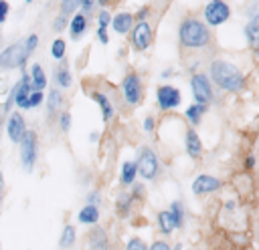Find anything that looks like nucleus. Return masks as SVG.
<instances>
[{"mask_svg": "<svg viewBox=\"0 0 259 250\" xmlns=\"http://www.w3.org/2000/svg\"><path fill=\"white\" fill-rule=\"evenodd\" d=\"M208 77L210 81L227 91V93H241L245 89V75L243 71L231 62V60H225V58H214L210 65H208Z\"/></svg>", "mask_w": 259, "mask_h": 250, "instance_id": "f257e3e1", "label": "nucleus"}, {"mask_svg": "<svg viewBox=\"0 0 259 250\" xmlns=\"http://www.w3.org/2000/svg\"><path fill=\"white\" fill-rule=\"evenodd\" d=\"M178 42L182 48H204L212 42L210 28L204 20L188 16L178 24Z\"/></svg>", "mask_w": 259, "mask_h": 250, "instance_id": "f03ea898", "label": "nucleus"}, {"mask_svg": "<svg viewBox=\"0 0 259 250\" xmlns=\"http://www.w3.org/2000/svg\"><path fill=\"white\" fill-rule=\"evenodd\" d=\"M28 56H30V52H28V48H26V44H24V38H22V40L12 42V44H8L6 48H2V52H0V67H2L4 71L22 69V67L26 65Z\"/></svg>", "mask_w": 259, "mask_h": 250, "instance_id": "7ed1b4c3", "label": "nucleus"}, {"mask_svg": "<svg viewBox=\"0 0 259 250\" xmlns=\"http://www.w3.org/2000/svg\"><path fill=\"white\" fill-rule=\"evenodd\" d=\"M32 91H34V87H32L30 73L22 71L20 79L14 83V87L10 89V93H8V97H6L4 113H10V107H12V105H16V107H20V109H22V105L26 103V99L30 97V93H32Z\"/></svg>", "mask_w": 259, "mask_h": 250, "instance_id": "20e7f679", "label": "nucleus"}, {"mask_svg": "<svg viewBox=\"0 0 259 250\" xmlns=\"http://www.w3.org/2000/svg\"><path fill=\"white\" fill-rule=\"evenodd\" d=\"M190 91H192V97H194V103H200V105H210L214 101V93H212V81L208 75L204 73H194L190 77Z\"/></svg>", "mask_w": 259, "mask_h": 250, "instance_id": "39448f33", "label": "nucleus"}, {"mask_svg": "<svg viewBox=\"0 0 259 250\" xmlns=\"http://www.w3.org/2000/svg\"><path fill=\"white\" fill-rule=\"evenodd\" d=\"M138 171H140V177L144 181H152L158 171H160V161H158V155L152 147H142L138 151Z\"/></svg>", "mask_w": 259, "mask_h": 250, "instance_id": "423d86ee", "label": "nucleus"}, {"mask_svg": "<svg viewBox=\"0 0 259 250\" xmlns=\"http://www.w3.org/2000/svg\"><path fill=\"white\" fill-rule=\"evenodd\" d=\"M202 16L208 26H221L231 18V6L227 0H208L202 8Z\"/></svg>", "mask_w": 259, "mask_h": 250, "instance_id": "0eeeda50", "label": "nucleus"}, {"mask_svg": "<svg viewBox=\"0 0 259 250\" xmlns=\"http://www.w3.org/2000/svg\"><path fill=\"white\" fill-rule=\"evenodd\" d=\"M119 89H121V97H123L125 105H130V107H136V105L142 101V97H144L142 79H140L136 73H127V75L121 79Z\"/></svg>", "mask_w": 259, "mask_h": 250, "instance_id": "6e6552de", "label": "nucleus"}, {"mask_svg": "<svg viewBox=\"0 0 259 250\" xmlns=\"http://www.w3.org/2000/svg\"><path fill=\"white\" fill-rule=\"evenodd\" d=\"M36 155H38V141H36V133L34 131H26L24 139L20 141V163L22 169L26 173H30L36 165Z\"/></svg>", "mask_w": 259, "mask_h": 250, "instance_id": "1a4fd4ad", "label": "nucleus"}, {"mask_svg": "<svg viewBox=\"0 0 259 250\" xmlns=\"http://www.w3.org/2000/svg\"><path fill=\"white\" fill-rule=\"evenodd\" d=\"M156 103L162 111H172L182 103V95L180 89H176L174 85H160L156 89Z\"/></svg>", "mask_w": 259, "mask_h": 250, "instance_id": "9d476101", "label": "nucleus"}, {"mask_svg": "<svg viewBox=\"0 0 259 250\" xmlns=\"http://www.w3.org/2000/svg\"><path fill=\"white\" fill-rule=\"evenodd\" d=\"M152 36H154V32H152V24L148 20L136 22V26L132 30V46H134V50L136 52L148 50L150 44H152Z\"/></svg>", "mask_w": 259, "mask_h": 250, "instance_id": "9b49d317", "label": "nucleus"}, {"mask_svg": "<svg viewBox=\"0 0 259 250\" xmlns=\"http://www.w3.org/2000/svg\"><path fill=\"white\" fill-rule=\"evenodd\" d=\"M26 123H24V117H22V113H18V111H12L10 115H8V119H6V133H8V139L12 141V143H18L20 145V141L24 139V135H26Z\"/></svg>", "mask_w": 259, "mask_h": 250, "instance_id": "f8f14e48", "label": "nucleus"}, {"mask_svg": "<svg viewBox=\"0 0 259 250\" xmlns=\"http://www.w3.org/2000/svg\"><path fill=\"white\" fill-rule=\"evenodd\" d=\"M219 188H221V179L214 175H208V173H200L192 181V194L194 196H206V194L217 192Z\"/></svg>", "mask_w": 259, "mask_h": 250, "instance_id": "ddd939ff", "label": "nucleus"}, {"mask_svg": "<svg viewBox=\"0 0 259 250\" xmlns=\"http://www.w3.org/2000/svg\"><path fill=\"white\" fill-rule=\"evenodd\" d=\"M134 26H136V14H134V12L123 10V12L113 14L111 28H113V32H117L119 36H123V34L132 32V30H134Z\"/></svg>", "mask_w": 259, "mask_h": 250, "instance_id": "4468645a", "label": "nucleus"}, {"mask_svg": "<svg viewBox=\"0 0 259 250\" xmlns=\"http://www.w3.org/2000/svg\"><path fill=\"white\" fill-rule=\"evenodd\" d=\"M243 32H245V38H247L249 48H251L255 54H259V12L249 16V20H247Z\"/></svg>", "mask_w": 259, "mask_h": 250, "instance_id": "2eb2a0df", "label": "nucleus"}, {"mask_svg": "<svg viewBox=\"0 0 259 250\" xmlns=\"http://www.w3.org/2000/svg\"><path fill=\"white\" fill-rule=\"evenodd\" d=\"M87 250H109V240L103 228L95 226L87 234Z\"/></svg>", "mask_w": 259, "mask_h": 250, "instance_id": "dca6fc26", "label": "nucleus"}, {"mask_svg": "<svg viewBox=\"0 0 259 250\" xmlns=\"http://www.w3.org/2000/svg\"><path fill=\"white\" fill-rule=\"evenodd\" d=\"M184 147H186V153L188 157L192 159H198L202 155V141L198 137V133L194 129H188L186 135H184Z\"/></svg>", "mask_w": 259, "mask_h": 250, "instance_id": "f3484780", "label": "nucleus"}, {"mask_svg": "<svg viewBox=\"0 0 259 250\" xmlns=\"http://www.w3.org/2000/svg\"><path fill=\"white\" fill-rule=\"evenodd\" d=\"M87 18L83 12H75L71 16V24H69V34H71V40H79L85 32H87Z\"/></svg>", "mask_w": 259, "mask_h": 250, "instance_id": "a211bd4d", "label": "nucleus"}, {"mask_svg": "<svg viewBox=\"0 0 259 250\" xmlns=\"http://www.w3.org/2000/svg\"><path fill=\"white\" fill-rule=\"evenodd\" d=\"M91 99H93V101L99 105L103 121H109V119L113 117V105H111L109 97H107L105 93H101V91H91Z\"/></svg>", "mask_w": 259, "mask_h": 250, "instance_id": "6ab92c4d", "label": "nucleus"}, {"mask_svg": "<svg viewBox=\"0 0 259 250\" xmlns=\"http://www.w3.org/2000/svg\"><path fill=\"white\" fill-rule=\"evenodd\" d=\"M140 175V171H138V161H123V165H121V173H119V181L123 183V185H134L136 183V177Z\"/></svg>", "mask_w": 259, "mask_h": 250, "instance_id": "aec40b11", "label": "nucleus"}, {"mask_svg": "<svg viewBox=\"0 0 259 250\" xmlns=\"http://www.w3.org/2000/svg\"><path fill=\"white\" fill-rule=\"evenodd\" d=\"M61 105H63V95H61V91H59L57 87L49 89V97H47V115H49V117H55V115L59 113Z\"/></svg>", "mask_w": 259, "mask_h": 250, "instance_id": "412c9836", "label": "nucleus"}, {"mask_svg": "<svg viewBox=\"0 0 259 250\" xmlns=\"http://www.w3.org/2000/svg\"><path fill=\"white\" fill-rule=\"evenodd\" d=\"M30 79H32V87L34 91H42L47 87V75H45V69L38 65V62H32L30 65Z\"/></svg>", "mask_w": 259, "mask_h": 250, "instance_id": "4be33fe9", "label": "nucleus"}, {"mask_svg": "<svg viewBox=\"0 0 259 250\" xmlns=\"http://www.w3.org/2000/svg\"><path fill=\"white\" fill-rule=\"evenodd\" d=\"M55 83H57V87H61V89H69V87L73 85V75H71V71H69L65 65H59V67L55 69Z\"/></svg>", "mask_w": 259, "mask_h": 250, "instance_id": "5701e85b", "label": "nucleus"}, {"mask_svg": "<svg viewBox=\"0 0 259 250\" xmlns=\"http://www.w3.org/2000/svg\"><path fill=\"white\" fill-rule=\"evenodd\" d=\"M158 228H160V232L166 234V236H170V234L174 232L176 224H174V218H172L170 210H162V212L158 214Z\"/></svg>", "mask_w": 259, "mask_h": 250, "instance_id": "b1692460", "label": "nucleus"}, {"mask_svg": "<svg viewBox=\"0 0 259 250\" xmlns=\"http://www.w3.org/2000/svg\"><path fill=\"white\" fill-rule=\"evenodd\" d=\"M206 113V105H200V103H192L186 111H184V117L192 123V125H198L202 121V115Z\"/></svg>", "mask_w": 259, "mask_h": 250, "instance_id": "393cba45", "label": "nucleus"}, {"mask_svg": "<svg viewBox=\"0 0 259 250\" xmlns=\"http://www.w3.org/2000/svg\"><path fill=\"white\" fill-rule=\"evenodd\" d=\"M77 220L81 224H97V220H99L97 206H85V208H81L79 214H77Z\"/></svg>", "mask_w": 259, "mask_h": 250, "instance_id": "a878e982", "label": "nucleus"}, {"mask_svg": "<svg viewBox=\"0 0 259 250\" xmlns=\"http://www.w3.org/2000/svg\"><path fill=\"white\" fill-rule=\"evenodd\" d=\"M75 240H77V232H75V228H73L71 224H67V226L63 228V232H61L59 246H61V248H71V246L75 244Z\"/></svg>", "mask_w": 259, "mask_h": 250, "instance_id": "bb28decb", "label": "nucleus"}, {"mask_svg": "<svg viewBox=\"0 0 259 250\" xmlns=\"http://www.w3.org/2000/svg\"><path fill=\"white\" fill-rule=\"evenodd\" d=\"M170 214H172V218H174L176 228H182V224H184V204L178 202V200H174V202L170 204Z\"/></svg>", "mask_w": 259, "mask_h": 250, "instance_id": "cd10ccee", "label": "nucleus"}, {"mask_svg": "<svg viewBox=\"0 0 259 250\" xmlns=\"http://www.w3.org/2000/svg\"><path fill=\"white\" fill-rule=\"evenodd\" d=\"M77 8H81V0H61L59 12L65 16H73L75 12H79Z\"/></svg>", "mask_w": 259, "mask_h": 250, "instance_id": "c85d7f7f", "label": "nucleus"}, {"mask_svg": "<svg viewBox=\"0 0 259 250\" xmlns=\"http://www.w3.org/2000/svg\"><path fill=\"white\" fill-rule=\"evenodd\" d=\"M65 50H67V44H65L63 38H55V40L51 42V54H53L55 60L65 58Z\"/></svg>", "mask_w": 259, "mask_h": 250, "instance_id": "c756f323", "label": "nucleus"}, {"mask_svg": "<svg viewBox=\"0 0 259 250\" xmlns=\"http://www.w3.org/2000/svg\"><path fill=\"white\" fill-rule=\"evenodd\" d=\"M132 202H134V194H121L117 198V210H119V216H125L132 208Z\"/></svg>", "mask_w": 259, "mask_h": 250, "instance_id": "7c9ffc66", "label": "nucleus"}, {"mask_svg": "<svg viewBox=\"0 0 259 250\" xmlns=\"http://www.w3.org/2000/svg\"><path fill=\"white\" fill-rule=\"evenodd\" d=\"M42 101H45V93H42V91H32L30 97L26 99V103L22 105V109H34V107H38Z\"/></svg>", "mask_w": 259, "mask_h": 250, "instance_id": "2f4dec72", "label": "nucleus"}, {"mask_svg": "<svg viewBox=\"0 0 259 250\" xmlns=\"http://www.w3.org/2000/svg\"><path fill=\"white\" fill-rule=\"evenodd\" d=\"M97 26H103V28H107V26H111V22H113V14L107 10V8H101V10H97Z\"/></svg>", "mask_w": 259, "mask_h": 250, "instance_id": "473e14b6", "label": "nucleus"}, {"mask_svg": "<svg viewBox=\"0 0 259 250\" xmlns=\"http://www.w3.org/2000/svg\"><path fill=\"white\" fill-rule=\"evenodd\" d=\"M69 24H71V16H65V14L59 12V14L55 16V20H53V30H55V32H63Z\"/></svg>", "mask_w": 259, "mask_h": 250, "instance_id": "72a5a7b5", "label": "nucleus"}, {"mask_svg": "<svg viewBox=\"0 0 259 250\" xmlns=\"http://www.w3.org/2000/svg\"><path fill=\"white\" fill-rule=\"evenodd\" d=\"M59 129L65 131V133L71 129V113H67V111L59 113Z\"/></svg>", "mask_w": 259, "mask_h": 250, "instance_id": "f704fd0d", "label": "nucleus"}, {"mask_svg": "<svg viewBox=\"0 0 259 250\" xmlns=\"http://www.w3.org/2000/svg\"><path fill=\"white\" fill-rule=\"evenodd\" d=\"M125 250H150V248L146 246L144 240H140V238H130L127 244H125Z\"/></svg>", "mask_w": 259, "mask_h": 250, "instance_id": "c9c22d12", "label": "nucleus"}, {"mask_svg": "<svg viewBox=\"0 0 259 250\" xmlns=\"http://www.w3.org/2000/svg\"><path fill=\"white\" fill-rule=\"evenodd\" d=\"M24 44H26V48H28V52L32 54V52L36 50V46H38V34H36V32H32V34H28V36L24 38Z\"/></svg>", "mask_w": 259, "mask_h": 250, "instance_id": "e433bc0d", "label": "nucleus"}, {"mask_svg": "<svg viewBox=\"0 0 259 250\" xmlns=\"http://www.w3.org/2000/svg\"><path fill=\"white\" fill-rule=\"evenodd\" d=\"M95 4H97V0H81V8H79V12H83L85 16H91Z\"/></svg>", "mask_w": 259, "mask_h": 250, "instance_id": "4c0bfd02", "label": "nucleus"}, {"mask_svg": "<svg viewBox=\"0 0 259 250\" xmlns=\"http://www.w3.org/2000/svg\"><path fill=\"white\" fill-rule=\"evenodd\" d=\"M95 36H97V40H99L101 44H107V42H109V34H107V28H103V26H97V30H95Z\"/></svg>", "mask_w": 259, "mask_h": 250, "instance_id": "58836bf2", "label": "nucleus"}, {"mask_svg": "<svg viewBox=\"0 0 259 250\" xmlns=\"http://www.w3.org/2000/svg\"><path fill=\"white\" fill-rule=\"evenodd\" d=\"M101 202V194L99 192H89L87 194V206H99Z\"/></svg>", "mask_w": 259, "mask_h": 250, "instance_id": "ea45409f", "label": "nucleus"}, {"mask_svg": "<svg viewBox=\"0 0 259 250\" xmlns=\"http://www.w3.org/2000/svg\"><path fill=\"white\" fill-rule=\"evenodd\" d=\"M148 16H150V6H142V8L136 12V20H138V22L148 20Z\"/></svg>", "mask_w": 259, "mask_h": 250, "instance_id": "a19ab883", "label": "nucleus"}, {"mask_svg": "<svg viewBox=\"0 0 259 250\" xmlns=\"http://www.w3.org/2000/svg\"><path fill=\"white\" fill-rule=\"evenodd\" d=\"M8 10H10L8 2L6 0H0V22H4L8 18Z\"/></svg>", "mask_w": 259, "mask_h": 250, "instance_id": "79ce46f5", "label": "nucleus"}, {"mask_svg": "<svg viewBox=\"0 0 259 250\" xmlns=\"http://www.w3.org/2000/svg\"><path fill=\"white\" fill-rule=\"evenodd\" d=\"M154 125H156V123H154V117H146L144 123H142V127H144L146 133H152V131H154Z\"/></svg>", "mask_w": 259, "mask_h": 250, "instance_id": "37998d69", "label": "nucleus"}, {"mask_svg": "<svg viewBox=\"0 0 259 250\" xmlns=\"http://www.w3.org/2000/svg\"><path fill=\"white\" fill-rule=\"evenodd\" d=\"M150 250H170V246H168L166 242H154V244L150 246Z\"/></svg>", "mask_w": 259, "mask_h": 250, "instance_id": "c03bdc74", "label": "nucleus"}, {"mask_svg": "<svg viewBox=\"0 0 259 250\" xmlns=\"http://www.w3.org/2000/svg\"><path fill=\"white\" fill-rule=\"evenodd\" d=\"M172 73H174V69H164V71L160 73V79H162V81H166L168 77H172Z\"/></svg>", "mask_w": 259, "mask_h": 250, "instance_id": "a18cd8bd", "label": "nucleus"}, {"mask_svg": "<svg viewBox=\"0 0 259 250\" xmlns=\"http://www.w3.org/2000/svg\"><path fill=\"white\" fill-rule=\"evenodd\" d=\"M97 139H99V133H97V131H91V133H89V141H91V143H95Z\"/></svg>", "mask_w": 259, "mask_h": 250, "instance_id": "49530a36", "label": "nucleus"}, {"mask_svg": "<svg viewBox=\"0 0 259 250\" xmlns=\"http://www.w3.org/2000/svg\"><path fill=\"white\" fill-rule=\"evenodd\" d=\"M111 2H113V0H97V6H101V8H107Z\"/></svg>", "mask_w": 259, "mask_h": 250, "instance_id": "de8ad7c7", "label": "nucleus"}, {"mask_svg": "<svg viewBox=\"0 0 259 250\" xmlns=\"http://www.w3.org/2000/svg\"><path fill=\"white\" fill-rule=\"evenodd\" d=\"M253 165H255V157H253V155H249V157H247V167L251 169Z\"/></svg>", "mask_w": 259, "mask_h": 250, "instance_id": "09e8293b", "label": "nucleus"}, {"mask_svg": "<svg viewBox=\"0 0 259 250\" xmlns=\"http://www.w3.org/2000/svg\"><path fill=\"white\" fill-rule=\"evenodd\" d=\"M251 4H255V6H259V0H251Z\"/></svg>", "mask_w": 259, "mask_h": 250, "instance_id": "8fccbe9b", "label": "nucleus"}, {"mask_svg": "<svg viewBox=\"0 0 259 250\" xmlns=\"http://www.w3.org/2000/svg\"><path fill=\"white\" fill-rule=\"evenodd\" d=\"M174 250H182V246H180V244H176V246H174Z\"/></svg>", "mask_w": 259, "mask_h": 250, "instance_id": "3c124183", "label": "nucleus"}, {"mask_svg": "<svg viewBox=\"0 0 259 250\" xmlns=\"http://www.w3.org/2000/svg\"><path fill=\"white\" fill-rule=\"evenodd\" d=\"M24 2H26V4H28V2H32V0H24Z\"/></svg>", "mask_w": 259, "mask_h": 250, "instance_id": "603ef678", "label": "nucleus"}]
</instances>
